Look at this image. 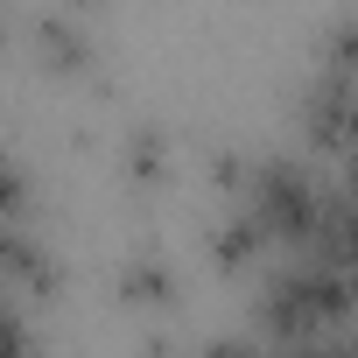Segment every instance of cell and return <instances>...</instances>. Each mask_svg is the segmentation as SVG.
Returning a JSON list of instances; mask_svg holds the SVG:
<instances>
[{"mask_svg":"<svg viewBox=\"0 0 358 358\" xmlns=\"http://www.w3.org/2000/svg\"><path fill=\"white\" fill-rule=\"evenodd\" d=\"M351 281L344 274H330V267H316V260H295V267H281V274H267V288L253 295V323L267 330V337H281V351H295V344H309L316 330H330L337 316H351Z\"/></svg>","mask_w":358,"mask_h":358,"instance_id":"cell-1","label":"cell"},{"mask_svg":"<svg viewBox=\"0 0 358 358\" xmlns=\"http://www.w3.org/2000/svg\"><path fill=\"white\" fill-rule=\"evenodd\" d=\"M323 197H330V190H316V176H309L302 162H288V155H274V162H253L246 211L267 225V239H288V246H302V253H309V239H316V218H323Z\"/></svg>","mask_w":358,"mask_h":358,"instance_id":"cell-2","label":"cell"},{"mask_svg":"<svg viewBox=\"0 0 358 358\" xmlns=\"http://www.w3.org/2000/svg\"><path fill=\"white\" fill-rule=\"evenodd\" d=\"M302 134L309 148H358V78L316 71V85L302 92Z\"/></svg>","mask_w":358,"mask_h":358,"instance_id":"cell-3","label":"cell"},{"mask_svg":"<svg viewBox=\"0 0 358 358\" xmlns=\"http://www.w3.org/2000/svg\"><path fill=\"white\" fill-rule=\"evenodd\" d=\"M0 281H15V288H29V295H43V302L64 288L57 253H50L29 225H0Z\"/></svg>","mask_w":358,"mask_h":358,"instance_id":"cell-4","label":"cell"},{"mask_svg":"<svg viewBox=\"0 0 358 358\" xmlns=\"http://www.w3.org/2000/svg\"><path fill=\"white\" fill-rule=\"evenodd\" d=\"M120 295H127L134 309H169V302H176V274H169V260L134 253V260L120 267Z\"/></svg>","mask_w":358,"mask_h":358,"instance_id":"cell-5","label":"cell"},{"mask_svg":"<svg viewBox=\"0 0 358 358\" xmlns=\"http://www.w3.org/2000/svg\"><path fill=\"white\" fill-rule=\"evenodd\" d=\"M127 176L141 190H155V183H169V134L162 127H127Z\"/></svg>","mask_w":358,"mask_h":358,"instance_id":"cell-6","label":"cell"},{"mask_svg":"<svg viewBox=\"0 0 358 358\" xmlns=\"http://www.w3.org/2000/svg\"><path fill=\"white\" fill-rule=\"evenodd\" d=\"M274 239H267V225L253 218V211H239V218H225V232L211 239V253H218V267H253L260 253H267Z\"/></svg>","mask_w":358,"mask_h":358,"instance_id":"cell-7","label":"cell"},{"mask_svg":"<svg viewBox=\"0 0 358 358\" xmlns=\"http://www.w3.org/2000/svg\"><path fill=\"white\" fill-rule=\"evenodd\" d=\"M36 50L50 71H92V36H78L71 22H36Z\"/></svg>","mask_w":358,"mask_h":358,"instance_id":"cell-8","label":"cell"},{"mask_svg":"<svg viewBox=\"0 0 358 358\" xmlns=\"http://www.w3.org/2000/svg\"><path fill=\"white\" fill-rule=\"evenodd\" d=\"M22 211H29V176L15 155H0V225H22Z\"/></svg>","mask_w":358,"mask_h":358,"instance_id":"cell-9","label":"cell"},{"mask_svg":"<svg viewBox=\"0 0 358 358\" xmlns=\"http://www.w3.org/2000/svg\"><path fill=\"white\" fill-rule=\"evenodd\" d=\"M323 71H337V78H358V22H344V29L330 36V50H323Z\"/></svg>","mask_w":358,"mask_h":358,"instance_id":"cell-10","label":"cell"},{"mask_svg":"<svg viewBox=\"0 0 358 358\" xmlns=\"http://www.w3.org/2000/svg\"><path fill=\"white\" fill-rule=\"evenodd\" d=\"M344 197L358 204V148H351V176H344Z\"/></svg>","mask_w":358,"mask_h":358,"instance_id":"cell-11","label":"cell"}]
</instances>
